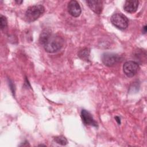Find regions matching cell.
Masks as SVG:
<instances>
[{
	"instance_id": "5b68a950",
	"label": "cell",
	"mask_w": 147,
	"mask_h": 147,
	"mask_svg": "<svg viewBox=\"0 0 147 147\" xmlns=\"http://www.w3.org/2000/svg\"><path fill=\"white\" fill-rule=\"evenodd\" d=\"M121 57L114 53H105L102 56L103 63L107 67H113L117 64L121 60Z\"/></svg>"
},
{
	"instance_id": "4fadbf2b",
	"label": "cell",
	"mask_w": 147,
	"mask_h": 147,
	"mask_svg": "<svg viewBox=\"0 0 147 147\" xmlns=\"http://www.w3.org/2000/svg\"><path fill=\"white\" fill-rule=\"evenodd\" d=\"M115 121L117 122V123H118V125H120V124H121V119H120V118H119V117L116 116V117H115Z\"/></svg>"
},
{
	"instance_id": "ba28073f",
	"label": "cell",
	"mask_w": 147,
	"mask_h": 147,
	"mask_svg": "<svg viewBox=\"0 0 147 147\" xmlns=\"http://www.w3.org/2000/svg\"><path fill=\"white\" fill-rule=\"evenodd\" d=\"M89 7L96 14H100L103 9V2L99 0H90L86 1Z\"/></svg>"
},
{
	"instance_id": "9a60e30c",
	"label": "cell",
	"mask_w": 147,
	"mask_h": 147,
	"mask_svg": "<svg viewBox=\"0 0 147 147\" xmlns=\"http://www.w3.org/2000/svg\"><path fill=\"white\" fill-rule=\"evenodd\" d=\"M15 2H16L17 3H18V4H21V3H22V1H16Z\"/></svg>"
},
{
	"instance_id": "52a82bcc",
	"label": "cell",
	"mask_w": 147,
	"mask_h": 147,
	"mask_svg": "<svg viewBox=\"0 0 147 147\" xmlns=\"http://www.w3.org/2000/svg\"><path fill=\"white\" fill-rule=\"evenodd\" d=\"M81 118L83 122L86 125H90L92 126H97V123L93 118L92 115L90 112L86 110L83 109L81 111Z\"/></svg>"
},
{
	"instance_id": "6da1fadb",
	"label": "cell",
	"mask_w": 147,
	"mask_h": 147,
	"mask_svg": "<svg viewBox=\"0 0 147 147\" xmlns=\"http://www.w3.org/2000/svg\"><path fill=\"white\" fill-rule=\"evenodd\" d=\"M39 42L48 53H55L61 49L64 44L63 38L58 34H53L49 29H44L40 34Z\"/></svg>"
},
{
	"instance_id": "8fae6325",
	"label": "cell",
	"mask_w": 147,
	"mask_h": 147,
	"mask_svg": "<svg viewBox=\"0 0 147 147\" xmlns=\"http://www.w3.org/2000/svg\"><path fill=\"white\" fill-rule=\"evenodd\" d=\"M54 141L56 143H57L60 145H65L68 143V141L66 139V138L63 136L55 137L54 138Z\"/></svg>"
},
{
	"instance_id": "3957f363",
	"label": "cell",
	"mask_w": 147,
	"mask_h": 147,
	"mask_svg": "<svg viewBox=\"0 0 147 147\" xmlns=\"http://www.w3.org/2000/svg\"><path fill=\"white\" fill-rule=\"evenodd\" d=\"M112 24L120 30H124L128 26L129 20L122 13L114 14L111 17Z\"/></svg>"
},
{
	"instance_id": "7a4b0ae2",
	"label": "cell",
	"mask_w": 147,
	"mask_h": 147,
	"mask_svg": "<svg viewBox=\"0 0 147 147\" xmlns=\"http://www.w3.org/2000/svg\"><path fill=\"white\" fill-rule=\"evenodd\" d=\"M45 8L41 5H35L29 6L25 12V18L29 22H33L37 20L44 13Z\"/></svg>"
},
{
	"instance_id": "7c38bea8",
	"label": "cell",
	"mask_w": 147,
	"mask_h": 147,
	"mask_svg": "<svg viewBox=\"0 0 147 147\" xmlns=\"http://www.w3.org/2000/svg\"><path fill=\"white\" fill-rule=\"evenodd\" d=\"M0 22H1V30H3L5 28H6L7 25V21L6 17L4 16L1 15L0 16Z\"/></svg>"
},
{
	"instance_id": "30bf717a",
	"label": "cell",
	"mask_w": 147,
	"mask_h": 147,
	"mask_svg": "<svg viewBox=\"0 0 147 147\" xmlns=\"http://www.w3.org/2000/svg\"><path fill=\"white\" fill-rule=\"evenodd\" d=\"M90 49L88 48H86L80 50L78 53V56L81 59L85 60L86 61H88L90 60Z\"/></svg>"
},
{
	"instance_id": "277c9868",
	"label": "cell",
	"mask_w": 147,
	"mask_h": 147,
	"mask_svg": "<svg viewBox=\"0 0 147 147\" xmlns=\"http://www.w3.org/2000/svg\"><path fill=\"white\" fill-rule=\"evenodd\" d=\"M139 68L138 64L134 61H126L123 65V71L124 74L129 78L133 77L136 75Z\"/></svg>"
},
{
	"instance_id": "9c48e42d",
	"label": "cell",
	"mask_w": 147,
	"mask_h": 147,
	"mask_svg": "<svg viewBox=\"0 0 147 147\" xmlns=\"http://www.w3.org/2000/svg\"><path fill=\"white\" fill-rule=\"evenodd\" d=\"M139 2L135 0H128L125 1L123 9L124 10L129 13H133L136 12L138 7Z\"/></svg>"
},
{
	"instance_id": "8992f818",
	"label": "cell",
	"mask_w": 147,
	"mask_h": 147,
	"mask_svg": "<svg viewBox=\"0 0 147 147\" xmlns=\"http://www.w3.org/2000/svg\"><path fill=\"white\" fill-rule=\"evenodd\" d=\"M68 11L70 15L74 17H79L82 12L79 3L75 0L69 1L68 4Z\"/></svg>"
},
{
	"instance_id": "5bb4252c",
	"label": "cell",
	"mask_w": 147,
	"mask_h": 147,
	"mask_svg": "<svg viewBox=\"0 0 147 147\" xmlns=\"http://www.w3.org/2000/svg\"><path fill=\"white\" fill-rule=\"evenodd\" d=\"M142 32L144 33H146V25H145L143 27V28H142Z\"/></svg>"
}]
</instances>
